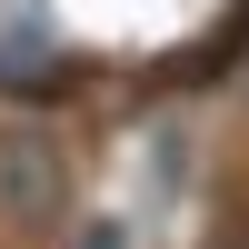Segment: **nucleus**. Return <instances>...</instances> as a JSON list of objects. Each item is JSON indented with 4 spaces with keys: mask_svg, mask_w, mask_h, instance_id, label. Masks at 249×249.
Instances as JSON below:
<instances>
[{
    "mask_svg": "<svg viewBox=\"0 0 249 249\" xmlns=\"http://www.w3.org/2000/svg\"><path fill=\"white\" fill-rule=\"evenodd\" d=\"M0 219L30 230V239L60 219V160L40 150V140H0Z\"/></svg>",
    "mask_w": 249,
    "mask_h": 249,
    "instance_id": "f257e3e1",
    "label": "nucleus"
}]
</instances>
